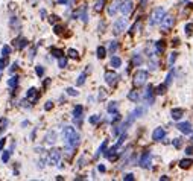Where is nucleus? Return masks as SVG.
<instances>
[{"label":"nucleus","instance_id":"obj_2","mask_svg":"<svg viewBox=\"0 0 193 181\" xmlns=\"http://www.w3.org/2000/svg\"><path fill=\"white\" fill-rule=\"evenodd\" d=\"M164 15H166L164 8H157V9H154L152 15H151V20H149V24H151V26L160 24V23H161V20L164 18Z\"/></svg>","mask_w":193,"mask_h":181},{"label":"nucleus","instance_id":"obj_19","mask_svg":"<svg viewBox=\"0 0 193 181\" xmlns=\"http://www.w3.org/2000/svg\"><path fill=\"white\" fill-rule=\"evenodd\" d=\"M128 99H129V101H132V102H137L138 99H140V94H138V91H136V90L129 91V94H128Z\"/></svg>","mask_w":193,"mask_h":181},{"label":"nucleus","instance_id":"obj_52","mask_svg":"<svg viewBox=\"0 0 193 181\" xmlns=\"http://www.w3.org/2000/svg\"><path fill=\"white\" fill-rule=\"evenodd\" d=\"M58 20H59V17H57V15H50V17H49V22L50 23H57Z\"/></svg>","mask_w":193,"mask_h":181},{"label":"nucleus","instance_id":"obj_5","mask_svg":"<svg viewBox=\"0 0 193 181\" xmlns=\"http://www.w3.org/2000/svg\"><path fill=\"white\" fill-rule=\"evenodd\" d=\"M173 23H175V18L172 15H164V18L161 20V31L163 32H169L173 28Z\"/></svg>","mask_w":193,"mask_h":181},{"label":"nucleus","instance_id":"obj_23","mask_svg":"<svg viewBox=\"0 0 193 181\" xmlns=\"http://www.w3.org/2000/svg\"><path fill=\"white\" fill-rule=\"evenodd\" d=\"M106 146H108V142H106V140H105V142H103L102 145H101V148H99V149H97V154H96V155H94V157H96V158H97V157H99V155H101V154H105V149H106Z\"/></svg>","mask_w":193,"mask_h":181},{"label":"nucleus","instance_id":"obj_14","mask_svg":"<svg viewBox=\"0 0 193 181\" xmlns=\"http://www.w3.org/2000/svg\"><path fill=\"white\" fill-rule=\"evenodd\" d=\"M26 99H32V102H37V99H38V91H37V88H29V90L26 91Z\"/></svg>","mask_w":193,"mask_h":181},{"label":"nucleus","instance_id":"obj_62","mask_svg":"<svg viewBox=\"0 0 193 181\" xmlns=\"http://www.w3.org/2000/svg\"><path fill=\"white\" fill-rule=\"evenodd\" d=\"M0 72H2V70H0Z\"/></svg>","mask_w":193,"mask_h":181},{"label":"nucleus","instance_id":"obj_49","mask_svg":"<svg viewBox=\"0 0 193 181\" xmlns=\"http://www.w3.org/2000/svg\"><path fill=\"white\" fill-rule=\"evenodd\" d=\"M6 66V57L0 58V70H3V67Z\"/></svg>","mask_w":193,"mask_h":181},{"label":"nucleus","instance_id":"obj_9","mask_svg":"<svg viewBox=\"0 0 193 181\" xmlns=\"http://www.w3.org/2000/svg\"><path fill=\"white\" fill-rule=\"evenodd\" d=\"M117 79H119L117 73H114V72H106V73H105V81H106L108 85H116Z\"/></svg>","mask_w":193,"mask_h":181},{"label":"nucleus","instance_id":"obj_16","mask_svg":"<svg viewBox=\"0 0 193 181\" xmlns=\"http://www.w3.org/2000/svg\"><path fill=\"white\" fill-rule=\"evenodd\" d=\"M46 142L47 143H55L57 142V133L55 131H47V134H46Z\"/></svg>","mask_w":193,"mask_h":181},{"label":"nucleus","instance_id":"obj_51","mask_svg":"<svg viewBox=\"0 0 193 181\" xmlns=\"http://www.w3.org/2000/svg\"><path fill=\"white\" fill-rule=\"evenodd\" d=\"M123 180L125 181H132L134 180V175H132V173H126L125 177H123Z\"/></svg>","mask_w":193,"mask_h":181},{"label":"nucleus","instance_id":"obj_8","mask_svg":"<svg viewBox=\"0 0 193 181\" xmlns=\"http://www.w3.org/2000/svg\"><path fill=\"white\" fill-rule=\"evenodd\" d=\"M151 160H152V154H151L149 151L143 152V155H141V158H140V166L145 168V169H148L149 166H151Z\"/></svg>","mask_w":193,"mask_h":181},{"label":"nucleus","instance_id":"obj_50","mask_svg":"<svg viewBox=\"0 0 193 181\" xmlns=\"http://www.w3.org/2000/svg\"><path fill=\"white\" fill-rule=\"evenodd\" d=\"M52 107H53V103H52V101L46 102V105H44V110H46V111H49V110H52Z\"/></svg>","mask_w":193,"mask_h":181},{"label":"nucleus","instance_id":"obj_22","mask_svg":"<svg viewBox=\"0 0 193 181\" xmlns=\"http://www.w3.org/2000/svg\"><path fill=\"white\" fill-rule=\"evenodd\" d=\"M103 6H105V0H97V2H96V5H94V11L101 12L103 9Z\"/></svg>","mask_w":193,"mask_h":181},{"label":"nucleus","instance_id":"obj_40","mask_svg":"<svg viewBox=\"0 0 193 181\" xmlns=\"http://www.w3.org/2000/svg\"><path fill=\"white\" fill-rule=\"evenodd\" d=\"M132 64H134V66H140V64H141V57H140V55H134Z\"/></svg>","mask_w":193,"mask_h":181},{"label":"nucleus","instance_id":"obj_27","mask_svg":"<svg viewBox=\"0 0 193 181\" xmlns=\"http://www.w3.org/2000/svg\"><path fill=\"white\" fill-rule=\"evenodd\" d=\"M58 66H59V67H61V68H64V67H66V66H67V58L64 57V55H62V57H59V58H58Z\"/></svg>","mask_w":193,"mask_h":181},{"label":"nucleus","instance_id":"obj_30","mask_svg":"<svg viewBox=\"0 0 193 181\" xmlns=\"http://www.w3.org/2000/svg\"><path fill=\"white\" fill-rule=\"evenodd\" d=\"M106 110H108V113H116V111H117V102H110V105H108V108H106Z\"/></svg>","mask_w":193,"mask_h":181},{"label":"nucleus","instance_id":"obj_24","mask_svg":"<svg viewBox=\"0 0 193 181\" xmlns=\"http://www.w3.org/2000/svg\"><path fill=\"white\" fill-rule=\"evenodd\" d=\"M155 49H157V53H163L164 52V41H157L155 43Z\"/></svg>","mask_w":193,"mask_h":181},{"label":"nucleus","instance_id":"obj_42","mask_svg":"<svg viewBox=\"0 0 193 181\" xmlns=\"http://www.w3.org/2000/svg\"><path fill=\"white\" fill-rule=\"evenodd\" d=\"M173 146L176 148V149H180L182 146V140L181 138H173Z\"/></svg>","mask_w":193,"mask_h":181},{"label":"nucleus","instance_id":"obj_29","mask_svg":"<svg viewBox=\"0 0 193 181\" xmlns=\"http://www.w3.org/2000/svg\"><path fill=\"white\" fill-rule=\"evenodd\" d=\"M8 85H9L11 88H14V87H17V85H18V78H17V76H12L11 79L8 81Z\"/></svg>","mask_w":193,"mask_h":181},{"label":"nucleus","instance_id":"obj_32","mask_svg":"<svg viewBox=\"0 0 193 181\" xmlns=\"http://www.w3.org/2000/svg\"><path fill=\"white\" fill-rule=\"evenodd\" d=\"M85 76H87V72H84V73H81L79 75V78H78V81H76V84L78 85H84V82H85Z\"/></svg>","mask_w":193,"mask_h":181},{"label":"nucleus","instance_id":"obj_13","mask_svg":"<svg viewBox=\"0 0 193 181\" xmlns=\"http://www.w3.org/2000/svg\"><path fill=\"white\" fill-rule=\"evenodd\" d=\"M117 9H120V0H114L113 3L108 6V15H116Z\"/></svg>","mask_w":193,"mask_h":181},{"label":"nucleus","instance_id":"obj_56","mask_svg":"<svg viewBox=\"0 0 193 181\" xmlns=\"http://www.w3.org/2000/svg\"><path fill=\"white\" fill-rule=\"evenodd\" d=\"M17 66H18L17 63H12V66H11V73L14 72V70H15V68H17Z\"/></svg>","mask_w":193,"mask_h":181},{"label":"nucleus","instance_id":"obj_36","mask_svg":"<svg viewBox=\"0 0 193 181\" xmlns=\"http://www.w3.org/2000/svg\"><path fill=\"white\" fill-rule=\"evenodd\" d=\"M9 157H11V151H5V152L2 154V161L6 163V161L9 160Z\"/></svg>","mask_w":193,"mask_h":181},{"label":"nucleus","instance_id":"obj_46","mask_svg":"<svg viewBox=\"0 0 193 181\" xmlns=\"http://www.w3.org/2000/svg\"><path fill=\"white\" fill-rule=\"evenodd\" d=\"M67 94H70V96H78V91L75 90V88H72V87H70V88H67Z\"/></svg>","mask_w":193,"mask_h":181},{"label":"nucleus","instance_id":"obj_31","mask_svg":"<svg viewBox=\"0 0 193 181\" xmlns=\"http://www.w3.org/2000/svg\"><path fill=\"white\" fill-rule=\"evenodd\" d=\"M99 120H101V116H99V114H94V116H91L90 119H88V122H90L91 125L99 123Z\"/></svg>","mask_w":193,"mask_h":181},{"label":"nucleus","instance_id":"obj_21","mask_svg":"<svg viewBox=\"0 0 193 181\" xmlns=\"http://www.w3.org/2000/svg\"><path fill=\"white\" fill-rule=\"evenodd\" d=\"M82 111H84V108H82L81 105H76V107H75V110H73V116H75V119H81Z\"/></svg>","mask_w":193,"mask_h":181},{"label":"nucleus","instance_id":"obj_41","mask_svg":"<svg viewBox=\"0 0 193 181\" xmlns=\"http://www.w3.org/2000/svg\"><path fill=\"white\" fill-rule=\"evenodd\" d=\"M117 47H119L117 41H111V43H110V52H111V53H114V52L117 50Z\"/></svg>","mask_w":193,"mask_h":181},{"label":"nucleus","instance_id":"obj_6","mask_svg":"<svg viewBox=\"0 0 193 181\" xmlns=\"http://www.w3.org/2000/svg\"><path fill=\"white\" fill-rule=\"evenodd\" d=\"M125 28H126V18H119L117 22L114 23V26H113L114 35L122 34V31H125Z\"/></svg>","mask_w":193,"mask_h":181},{"label":"nucleus","instance_id":"obj_60","mask_svg":"<svg viewBox=\"0 0 193 181\" xmlns=\"http://www.w3.org/2000/svg\"><path fill=\"white\" fill-rule=\"evenodd\" d=\"M40 14H41V17H46V11H44V9H41V12H40Z\"/></svg>","mask_w":193,"mask_h":181},{"label":"nucleus","instance_id":"obj_57","mask_svg":"<svg viewBox=\"0 0 193 181\" xmlns=\"http://www.w3.org/2000/svg\"><path fill=\"white\" fill-rule=\"evenodd\" d=\"M97 169H99V172H105V166H103V164H99Z\"/></svg>","mask_w":193,"mask_h":181},{"label":"nucleus","instance_id":"obj_45","mask_svg":"<svg viewBox=\"0 0 193 181\" xmlns=\"http://www.w3.org/2000/svg\"><path fill=\"white\" fill-rule=\"evenodd\" d=\"M62 31H64V29H62V26H59V24H58V26H55V29H53V32H55L57 35H61V34H62Z\"/></svg>","mask_w":193,"mask_h":181},{"label":"nucleus","instance_id":"obj_18","mask_svg":"<svg viewBox=\"0 0 193 181\" xmlns=\"http://www.w3.org/2000/svg\"><path fill=\"white\" fill-rule=\"evenodd\" d=\"M193 164V160L192 158H184L180 161V168H182V169H189L190 166Z\"/></svg>","mask_w":193,"mask_h":181},{"label":"nucleus","instance_id":"obj_28","mask_svg":"<svg viewBox=\"0 0 193 181\" xmlns=\"http://www.w3.org/2000/svg\"><path fill=\"white\" fill-rule=\"evenodd\" d=\"M105 55H106V50H105V47L99 46V47H97V58H99V59H102V58H105Z\"/></svg>","mask_w":193,"mask_h":181},{"label":"nucleus","instance_id":"obj_4","mask_svg":"<svg viewBox=\"0 0 193 181\" xmlns=\"http://www.w3.org/2000/svg\"><path fill=\"white\" fill-rule=\"evenodd\" d=\"M134 9V2L132 0H120V11L123 15H129Z\"/></svg>","mask_w":193,"mask_h":181},{"label":"nucleus","instance_id":"obj_7","mask_svg":"<svg viewBox=\"0 0 193 181\" xmlns=\"http://www.w3.org/2000/svg\"><path fill=\"white\" fill-rule=\"evenodd\" d=\"M59 160H61V151L59 149H52L49 152V163L55 166V164L59 163Z\"/></svg>","mask_w":193,"mask_h":181},{"label":"nucleus","instance_id":"obj_53","mask_svg":"<svg viewBox=\"0 0 193 181\" xmlns=\"http://www.w3.org/2000/svg\"><path fill=\"white\" fill-rule=\"evenodd\" d=\"M22 105H23V107H24V108H26V107H27V108H29V107H31V105H32V103H31V102H29V99H26V101H23V102H22Z\"/></svg>","mask_w":193,"mask_h":181},{"label":"nucleus","instance_id":"obj_26","mask_svg":"<svg viewBox=\"0 0 193 181\" xmlns=\"http://www.w3.org/2000/svg\"><path fill=\"white\" fill-rule=\"evenodd\" d=\"M120 64H122V59H120V58L119 57H114V58H111V66H113V67H120Z\"/></svg>","mask_w":193,"mask_h":181},{"label":"nucleus","instance_id":"obj_20","mask_svg":"<svg viewBox=\"0 0 193 181\" xmlns=\"http://www.w3.org/2000/svg\"><path fill=\"white\" fill-rule=\"evenodd\" d=\"M145 111H146V110H145V108H141V107H140V108H137V110H134V111H132V113H131V117H132V119H134V120H136L137 117H140V116H141V114L145 113Z\"/></svg>","mask_w":193,"mask_h":181},{"label":"nucleus","instance_id":"obj_54","mask_svg":"<svg viewBox=\"0 0 193 181\" xmlns=\"http://www.w3.org/2000/svg\"><path fill=\"white\" fill-rule=\"evenodd\" d=\"M35 50H37V47H34V49L31 50V53H29V59H34V57H35Z\"/></svg>","mask_w":193,"mask_h":181},{"label":"nucleus","instance_id":"obj_12","mask_svg":"<svg viewBox=\"0 0 193 181\" xmlns=\"http://www.w3.org/2000/svg\"><path fill=\"white\" fill-rule=\"evenodd\" d=\"M178 129L181 131L182 134H192V125L189 122H182V123H178Z\"/></svg>","mask_w":193,"mask_h":181},{"label":"nucleus","instance_id":"obj_44","mask_svg":"<svg viewBox=\"0 0 193 181\" xmlns=\"http://www.w3.org/2000/svg\"><path fill=\"white\" fill-rule=\"evenodd\" d=\"M176 57H178V53H176V52H173V53H172L171 55V58H169V66H173V63H175V59H176Z\"/></svg>","mask_w":193,"mask_h":181},{"label":"nucleus","instance_id":"obj_11","mask_svg":"<svg viewBox=\"0 0 193 181\" xmlns=\"http://www.w3.org/2000/svg\"><path fill=\"white\" fill-rule=\"evenodd\" d=\"M166 136V131H164V128H157L154 133H152V138L155 140V142H160V140H163Z\"/></svg>","mask_w":193,"mask_h":181},{"label":"nucleus","instance_id":"obj_25","mask_svg":"<svg viewBox=\"0 0 193 181\" xmlns=\"http://www.w3.org/2000/svg\"><path fill=\"white\" fill-rule=\"evenodd\" d=\"M68 58H72V59H78L79 58V53H78V50H75V49H70L67 52Z\"/></svg>","mask_w":193,"mask_h":181},{"label":"nucleus","instance_id":"obj_55","mask_svg":"<svg viewBox=\"0 0 193 181\" xmlns=\"http://www.w3.org/2000/svg\"><path fill=\"white\" fill-rule=\"evenodd\" d=\"M5 143H6V138H2V140H0V152H2V149L5 146Z\"/></svg>","mask_w":193,"mask_h":181},{"label":"nucleus","instance_id":"obj_34","mask_svg":"<svg viewBox=\"0 0 193 181\" xmlns=\"http://www.w3.org/2000/svg\"><path fill=\"white\" fill-rule=\"evenodd\" d=\"M50 52H52V55H53L55 58H59V57H62V55H64V52H62L61 49H52Z\"/></svg>","mask_w":193,"mask_h":181},{"label":"nucleus","instance_id":"obj_3","mask_svg":"<svg viewBox=\"0 0 193 181\" xmlns=\"http://www.w3.org/2000/svg\"><path fill=\"white\" fill-rule=\"evenodd\" d=\"M148 79V72L146 70H138L136 72V75H134V79H132V84L136 85V87H141L145 82Z\"/></svg>","mask_w":193,"mask_h":181},{"label":"nucleus","instance_id":"obj_47","mask_svg":"<svg viewBox=\"0 0 193 181\" xmlns=\"http://www.w3.org/2000/svg\"><path fill=\"white\" fill-rule=\"evenodd\" d=\"M192 31H193V24H192V23H189V24L186 26V34L190 35V34H192Z\"/></svg>","mask_w":193,"mask_h":181},{"label":"nucleus","instance_id":"obj_37","mask_svg":"<svg viewBox=\"0 0 193 181\" xmlns=\"http://www.w3.org/2000/svg\"><path fill=\"white\" fill-rule=\"evenodd\" d=\"M172 78H173V68H171V72H169V75H167V78H166V82H164V84H166L167 87L171 85V82H172Z\"/></svg>","mask_w":193,"mask_h":181},{"label":"nucleus","instance_id":"obj_43","mask_svg":"<svg viewBox=\"0 0 193 181\" xmlns=\"http://www.w3.org/2000/svg\"><path fill=\"white\" fill-rule=\"evenodd\" d=\"M8 126V119H0V131H3Z\"/></svg>","mask_w":193,"mask_h":181},{"label":"nucleus","instance_id":"obj_33","mask_svg":"<svg viewBox=\"0 0 193 181\" xmlns=\"http://www.w3.org/2000/svg\"><path fill=\"white\" fill-rule=\"evenodd\" d=\"M166 88H167V85H166V84L158 85V87L155 88V93H157V94H164V93H166Z\"/></svg>","mask_w":193,"mask_h":181},{"label":"nucleus","instance_id":"obj_17","mask_svg":"<svg viewBox=\"0 0 193 181\" xmlns=\"http://www.w3.org/2000/svg\"><path fill=\"white\" fill-rule=\"evenodd\" d=\"M171 114H172V119L173 120H180L182 117V114H184V111H182L181 108H173Z\"/></svg>","mask_w":193,"mask_h":181},{"label":"nucleus","instance_id":"obj_35","mask_svg":"<svg viewBox=\"0 0 193 181\" xmlns=\"http://www.w3.org/2000/svg\"><path fill=\"white\" fill-rule=\"evenodd\" d=\"M9 53H11V47H9V46H3V47H2V55H3V57H8Z\"/></svg>","mask_w":193,"mask_h":181},{"label":"nucleus","instance_id":"obj_10","mask_svg":"<svg viewBox=\"0 0 193 181\" xmlns=\"http://www.w3.org/2000/svg\"><path fill=\"white\" fill-rule=\"evenodd\" d=\"M143 99L148 102L149 105H151V103H154V87H152V85H149L148 88H146V93H145Z\"/></svg>","mask_w":193,"mask_h":181},{"label":"nucleus","instance_id":"obj_15","mask_svg":"<svg viewBox=\"0 0 193 181\" xmlns=\"http://www.w3.org/2000/svg\"><path fill=\"white\" fill-rule=\"evenodd\" d=\"M27 46V40L26 38H18V40H14V47H17V49H24Z\"/></svg>","mask_w":193,"mask_h":181},{"label":"nucleus","instance_id":"obj_59","mask_svg":"<svg viewBox=\"0 0 193 181\" xmlns=\"http://www.w3.org/2000/svg\"><path fill=\"white\" fill-rule=\"evenodd\" d=\"M75 2H76V0H67V3H68V5H70V6H72V5H73Z\"/></svg>","mask_w":193,"mask_h":181},{"label":"nucleus","instance_id":"obj_61","mask_svg":"<svg viewBox=\"0 0 193 181\" xmlns=\"http://www.w3.org/2000/svg\"><path fill=\"white\" fill-rule=\"evenodd\" d=\"M58 2H59V3H64V2H66V0H58Z\"/></svg>","mask_w":193,"mask_h":181},{"label":"nucleus","instance_id":"obj_1","mask_svg":"<svg viewBox=\"0 0 193 181\" xmlns=\"http://www.w3.org/2000/svg\"><path fill=\"white\" fill-rule=\"evenodd\" d=\"M62 137H64L67 146H72V148H76L81 142V136L76 133V129L73 126H66L62 129Z\"/></svg>","mask_w":193,"mask_h":181},{"label":"nucleus","instance_id":"obj_48","mask_svg":"<svg viewBox=\"0 0 193 181\" xmlns=\"http://www.w3.org/2000/svg\"><path fill=\"white\" fill-rule=\"evenodd\" d=\"M105 98H106V91L103 90V88H101V90H99V99H101V101H103Z\"/></svg>","mask_w":193,"mask_h":181},{"label":"nucleus","instance_id":"obj_38","mask_svg":"<svg viewBox=\"0 0 193 181\" xmlns=\"http://www.w3.org/2000/svg\"><path fill=\"white\" fill-rule=\"evenodd\" d=\"M81 15H82V22H84V23L88 22V15H87V11H85V6L81 9Z\"/></svg>","mask_w":193,"mask_h":181},{"label":"nucleus","instance_id":"obj_39","mask_svg":"<svg viewBox=\"0 0 193 181\" xmlns=\"http://www.w3.org/2000/svg\"><path fill=\"white\" fill-rule=\"evenodd\" d=\"M35 73H37L38 76H43V75H44V67H43V66H37V67H35Z\"/></svg>","mask_w":193,"mask_h":181},{"label":"nucleus","instance_id":"obj_58","mask_svg":"<svg viewBox=\"0 0 193 181\" xmlns=\"http://www.w3.org/2000/svg\"><path fill=\"white\" fill-rule=\"evenodd\" d=\"M186 154H193V148H187L186 149Z\"/></svg>","mask_w":193,"mask_h":181}]
</instances>
